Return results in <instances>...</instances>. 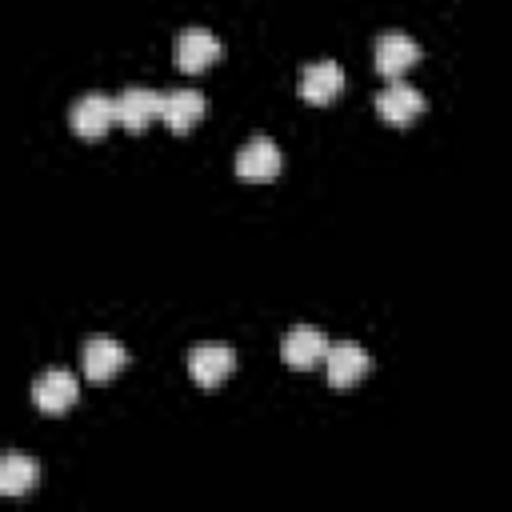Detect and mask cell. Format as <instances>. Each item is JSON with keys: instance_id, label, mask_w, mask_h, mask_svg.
<instances>
[{"instance_id": "6da1fadb", "label": "cell", "mask_w": 512, "mask_h": 512, "mask_svg": "<svg viewBox=\"0 0 512 512\" xmlns=\"http://www.w3.org/2000/svg\"><path fill=\"white\" fill-rule=\"evenodd\" d=\"M68 124H72V132H76V136H84V140L104 136V132L116 124V96L84 92V96L68 108Z\"/></svg>"}, {"instance_id": "7a4b0ae2", "label": "cell", "mask_w": 512, "mask_h": 512, "mask_svg": "<svg viewBox=\"0 0 512 512\" xmlns=\"http://www.w3.org/2000/svg\"><path fill=\"white\" fill-rule=\"evenodd\" d=\"M328 348H332V340H328L320 328H312V324H296V328H288L284 340H280V356H284V364H292V368H316V364L328 356Z\"/></svg>"}, {"instance_id": "3957f363", "label": "cell", "mask_w": 512, "mask_h": 512, "mask_svg": "<svg viewBox=\"0 0 512 512\" xmlns=\"http://www.w3.org/2000/svg\"><path fill=\"white\" fill-rule=\"evenodd\" d=\"M76 396H80V384H76V376L64 372V368H48V372L36 376V384H32V404H36L40 412H48V416L68 412V408L76 404Z\"/></svg>"}, {"instance_id": "277c9868", "label": "cell", "mask_w": 512, "mask_h": 512, "mask_svg": "<svg viewBox=\"0 0 512 512\" xmlns=\"http://www.w3.org/2000/svg\"><path fill=\"white\" fill-rule=\"evenodd\" d=\"M232 368H236V352H232L228 344H196V348L188 352V372H192V380H196L200 388L224 384V380L232 376Z\"/></svg>"}, {"instance_id": "5b68a950", "label": "cell", "mask_w": 512, "mask_h": 512, "mask_svg": "<svg viewBox=\"0 0 512 512\" xmlns=\"http://www.w3.org/2000/svg\"><path fill=\"white\" fill-rule=\"evenodd\" d=\"M368 368H372L368 352H364L360 344H352V340L332 344L328 356H324V376H328L332 388H352V384H360Z\"/></svg>"}, {"instance_id": "8992f818", "label": "cell", "mask_w": 512, "mask_h": 512, "mask_svg": "<svg viewBox=\"0 0 512 512\" xmlns=\"http://www.w3.org/2000/svg\"><path fill=\"white\" fill-rule=\"evenodd\" d=\"M420 60V44L404 32H380L376 36V72L388 80H400Z\"/></svg>"}, {"instance_id": "52a82bcc", "label": "cell", "mask_w": 512, "mask_h": 512, "mask_svg": "<svg viewBox=\"0 0 512 512\" xmlns=\"http://www.w3.org/2000/svg\"><path fill=\"white\" fill-rule=\"evenodd\" d=\"M376 112L388 124H408V120H416L424 112V96H420V88H412L404 80H388L376 92Z\"/></svg>"}, {"instance_id": "ba28073f", "label": "cell", "mask_w": 512, "mask_h": 512, "mask_svg": "<svg viewBox=\"0 0 512 512\" xmlns=\"http://www.w3.org/2000/svg\"><path fill=\"white\" fill-rule=\"evenodd\" d=\"M156 116H160V92H152L144 84H128L116 96V124H124L128 132H144V124Z\"/></svg>"}, {"instance_id": "9c48e42d", "label": "cell", "mask_w": 512, "mask_h": 512, "mask_svg": "<svg viewBox=\"0 0 512 512\" xmlns=\"http://www.w3.org/2000/svg\"><path fill=\"white\" fill-rule=\"evenodd\" d=\"M340 88H344V72L336 60H312L300 68V96L308 104H328L340 96Z\"/></svg>"}, {"instance_id": "30bf717a", "label": "cell", "mask_w": 512, "mask_h": 512, "mask_svg": "<svg viewBox=\"0 0 512 512\" xmlns=\"http://www.w3.org/2000/svg\"><path fill=\"white\" fill-rule=\"evenodd\" d=\"M204 92L196 88H168L160 92V120L172 128V132H188L200 116H204Z\"/></svg>"}, {"instance_id": "8fae6325", "label": "cell", "mask_w": 512, "mask_h": 512, "mask_svg": "<svg viewBox=\"0 0 512 512\" xmlns=\"http://www.w3.org/2000/svg\"><path fill=\"white\" fill-rule=\"evenodd\" d=\"M236 172L244 180H272L280 172V148L272 136H252L240 152H236Z\"/></svg>"}, {"instance_id": "7c38bea8", "label": "cell", "mask_w": 512, "mask_h": 512, "mask_svg": "<svg viewBox=\"0 0 512 512\" xmlns=\"http://www.w3.org/2000/svg\"><path fill=\"white\" fill-rule=\"evenodd\" d=\"M84 376L88 380H112L124 364H128V352H124V344L120 340H112V336H92L88 344H84Z\"/></svg>"}, {"instance_id": "4fadbf2b", "label": "cell", "mask_w": 512, "mask_h": 512, "mask_svg": "<svg viewBox=\"0 0 512 512\" xmlns=\"http://www.w3.org/2000/svg\"><path fill=\"white\" fill-rule=\"evenodd\" d=\"M220 52H224V48H220V40H216L208 28H184V32L176 36V64H180L184 72H204Z\"/></svg>"}, {"instance_id": "5bb4252c", "label": "cell", "mask_w": 512, "mask_h": 512, "mask_svg": "<svg viewBox=\"0 0 512 512\" xmlns=\"http://www.w3.org/2000/svg\"><path fill=\"white\" fill-rule=\"evenodd\" d=\"M40 484V464L28 456H4L0 464V492L4 496H24Z\"/></svg>"}]
</instances>
